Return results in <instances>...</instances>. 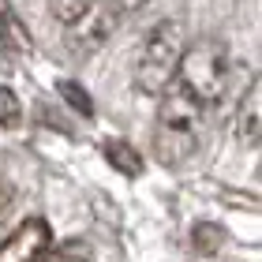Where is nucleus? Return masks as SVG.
Masks as SVG:
<instances>
[{
	"label": "nucleus",
	"instance_id": "9d476101",
	"mask_svg": "<svg viewBox=\"0 0 262 262\" xmlns=\"http://www.w3.org/2000/svg\"><path fill=\"white\" fill-rule=\"evenodd\" d=\"M221 244H225V232L217 229V225H195V247H199V251L213 255Z\"/></svg>",
	"mask_w": 262,
	"mask_h": 262
},
{
	"label": "nucleus",
	"instance_id": "423d86ee",
	"mask_svg": "<svg viewBox=\"0 0 262 262\" xmlns=\"http://www.w3.org/2000/svg\"><path fill=\"white\" fill-rule=\"evenodd\" d=\"M101 154H105V161H109L120 176H131V180L142 176V154L131 146L127 139H109V142L101 146Z\"/></svg>",
	"mask_w": 262,
	"mask_h": 262
},
{
	"label": "nucleus",
	"instance_id": "7ed1b4c3",
	"mask_svg": "<svg viewBox=\"0 0 262 262\" xmlns=\"http://www.w3.org/2000/svg\"><path fill=\"white\" fill-rule=\"evenodd\" d=\"M116 23H120V15H116V8L109 0H94L79 19L68 23V49L75 56H90L94 49H101L113 38Z\"/></svg>",
	"mask_w": 262,
	"mask_h": 262
},
{
	"label": "nucleus",
	"instance_id": "0eeeda50",
	"mask_svg": "<svg viewBox=\"0 0 262 262\" xmlns=\"http://www.w3.org/2000/svg\"><path fill=\"white\" fill-rule=\"evenodd\" d=\"M258 124H262V116H258V82H251L244 94V101H240V109H236V135H240V142H251L258 139Z\"/></svg>",
	"mask_w": 262,
	"mask_h": 262
},
{
	"label": "nucleus",
	"instance_id": "f257e3e1",
	"mask_svg": "<svg viewBox=\"0 0 262 262\" xmlns=\"http://www.w3.org/2000/svg\"><path fill=\"white\" fill-rule=\"evenodd\" d=\"M229 71H232V60H229V49H225L221 38H195L191 45L180 49V64H176L172 82L206 109V105L225 98Z\"/></svg>",
	"mask_w": 262,
	"mask_h": 262
},
{
	"label": "nucleus",
	"instance_id": "ddd939ff",
	"mask_svg": "<svg viewBox=\"0 0 262 262\" xmlns=\"http://www.w3.org/2000/svg\"><path fill=\"white\" fill-rule=\"evenodd\" d=\"M109 4L116 8V15H131V11H135V8H142V4H146V0H109Z\"/></svg>",
	"mask_w": 262,
	"mask_h": 262
},
{
	"label": "nucleus",
	"instance_id": "f03ea898",
	"mask_svg": "<svg viewBox=\"0 0 262 262\" xmlns=\"http://www.w3.org/2000/svg\"><path fill=\"white\" fill-rule=\"evenodd\" d=\"M180 49H184V30L180 23L161 19L158 27H150V34L139 45L135 56V86L150 98H161L176 79V64H180Z\"/></svg>",
	"mask_w": 262,
	"mask_h": 262
},
{
	"label": "nucleus",
	"instance_id": "f8f14e48",
	"mask_svg": "<svg viewBox=\"0 0 262 262\" xmlns=\"http://www.w3.org/2000/svg\"><path fill=\"white\" fill-rule=\"evenodd\" d=\"M60 94H64V98H68L71 105H75V109H79L82 116H94V101L86 98V90H79L71 79H64V82H60Z\"/></svg>",
	"mask_w": 262,
	"mask_h": 262
},
{
	"label": "nucleus",
	"instance_id": "39448f33",
	"mask_svg": "<svg viewBox=\"0 0 262 262\" xmlns=\"http://www.w3.org/2000/svg\"><path fill=\"white\" fill-rule=\"evenodd\" d=\"M199 127L191 124H176V120H158L154 124V154L161 165H180L195 154Z\"/></svg>",
	"mask_w": 262,
	"mask_h": 262
},
{
	"label": "nucleus",
	"instance_id": "6e6552de",
	"mask_svg": "<svg viewBox=\"0 0 262 262\" xmlns=\"http://www.w3.org/2000/svg\"><path fill=\"white\" fill-rule=\"evenodd\" d=\"M41 262H90V244L86 240H64L60 247H49Z\"/></svg>",
	"mask_w": 262,
	"mask_h": 262
},
{
	"label": "nucleus",
	"instance_id": "20e7f679",
	"mask_svg": "<svg viewBox=\"0 0 262 262\" xmlns=\"http://www.w3.org/2000/svg\"><path fill=\"white\" fill-rule=\"evenodd\" d=\"M53 247V229L45 217H27L15 232L0 244V262H41Z\"/></svg>",
	"mask_w": 262,
	"mask_h": 262
},
{
	"label": "nucleus",
	"instance_id": "9b49d317",
	"mask_svg": "<svg viewBox=\"0 0 262 262\" xmlns=\"http://www.w3.org/2000/svg\"><path fill=\"white\" fill-rule=\"evenodd\" d=\"M19 116H23V109H19L15 94H11L8 86H0V124H4V127H15Z\"/></svg>",
	"mask_w": 262,
	"mask_h": 262
},
{
	"label": "nucleus",
	"instance_id": "1a4fd4ad",
	"mask_svg": "<svg viewBox=\"0 0 262 262\" xmlns=\"http://www.w3.org/2000/svg\"><path fill=\"white\" fill-rule=\"evenodd\" d=\"M90 4H94V0H49V11L68 27V23H71V19H79Z\"/></svg>",
	"mask_w": 262,
	"mask_h": 262
}]
</instances>
